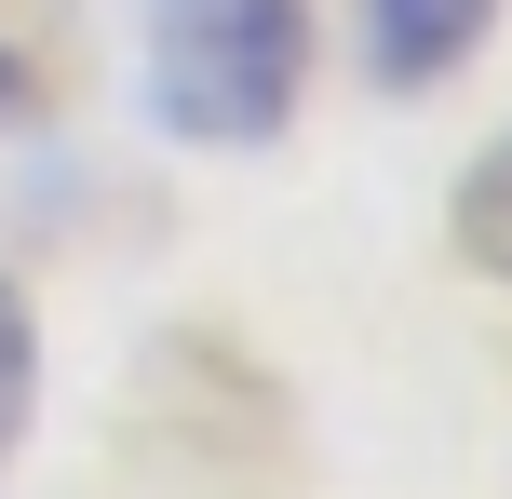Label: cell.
I'll return each mask as SVG.
<instances>
[{"instance_id":"obj_1","label":"cell","mask_w":512,"mask_h":499,"mask_svg":"<svg viewBox=\"0 0 512 499\" xmlns=\"http://www.w3.org/2000/svg\"><path fill=\"white\" fill-rule=\"evenodd\" d=\"M310 14L297 0H149V122L189 149H270L297 122Z\"/></svg>"},{"instance_id":"obj_2","label":"cell","mask_w":512,"mask_h":499,"mask_svg":"<svg viewBox=\"0 0 512 499\" xmlns=\"http://www.w3.org/2000/svg\"><path fill=\"white\" fill-rule=\"evenodd\" d=\"M499 27V0H364V68L391 81V95H418V81L472 68Z\"/></svg>"},{"instance_id":"obj_3","label":"cell","mask_w":512,"mask_h":499,"mask_svg":"<svg viewBox=\"0 0 512 499\" xmlns=\"http://www.w3.org/2000/svg\"><path fill=\"white\" fill-rule=\"evenodd\" d=\"M445 230H459V257L486 270V284H512V135H499V149H486V162L459 176V203H445Z\"/></svg>"},{"instance_id":"obj_4","label":"cell","mask_w":512,"mask_h":499,"mask_svg":"<svg viewBox=\"0 0 512 499\" xmlns=\"http://www.w3.org/2000/svg\"><path fill=\"white\" fill-rule=\"evenodd\" d=\"M27 419H41V324H27V297L0 284V459L27 446Z\"/></svg>"},{"instance_id":"obj_5","label":"cell","mask_w":512,"mask_h":499,"mask_svg":"<svg viewBox=\"0 0 512 499\" xmlns=\"http://www.w3.org/2000/svg\"><path fill=\"white\" fill-rule=\"evenodd\" d=\"M27 108H41V68H27V54L0 41V122H27Z\"/></svg>"}]
</instances>
